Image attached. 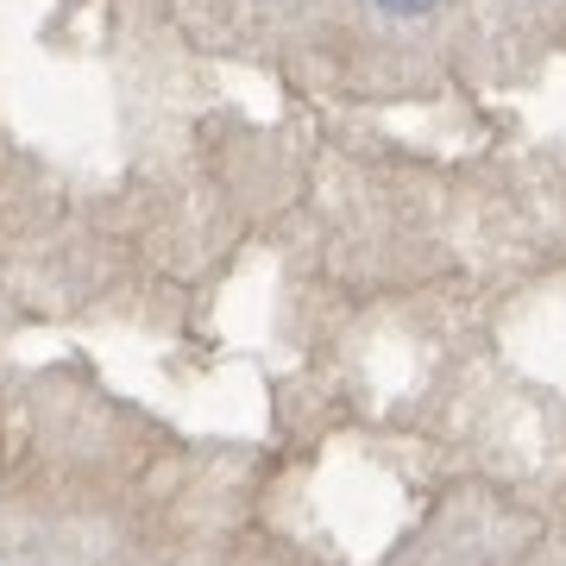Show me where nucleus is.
I'll return each mask as SVG.
<instances>
[{
    "label": "nucleus",
    "instance_id": "1",
    "mask_svg": "<svg viewBox=\"0 0 566 566\" xmlns=\"http://www.w3.org/2000/svg\"><path fill=\"white\" fill-rule=\"evenodd\" d=\"M371 7H378L385 20H428V13H434L441 0H371Z\"/></svg>",
    "mask_w": 566,
    "mask_h": 566
}]
</instances>
